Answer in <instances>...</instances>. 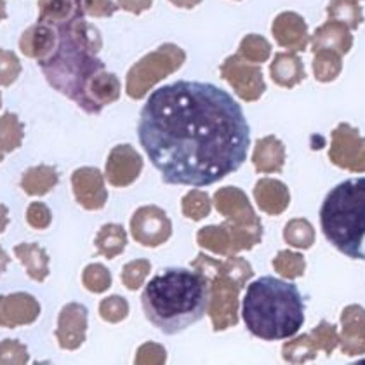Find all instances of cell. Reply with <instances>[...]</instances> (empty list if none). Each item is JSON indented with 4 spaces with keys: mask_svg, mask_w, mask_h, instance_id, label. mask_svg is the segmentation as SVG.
Segmentation results:
<instances>
[{
    "mask_svg": "<svg viewBox=\"0 0 365 365\" xmlns=\"http://www.w3.org/2000/svg\"><path fill=\"white\" fill-rule=\"evenodd\" d=\"M7 225H9V209L0 204V233L6 232Z\"/></svg>",
    "mask_w": 365,
    "mask_h": 365,
    "instance_id": "cell-34",
    "label": "cell"
},
{
    "mask_svg": "<svg viewBox=\"0 0 365 365\" xmlns=\"http://www.w3.org/2000/svg\"><path fill=\"white\" fill-rule=\"evenodd\" d=\"M14 256L21 261L31 280L43 282L49 277V256L38 244H18Z\"/></svg>",
    "mask_w": 365,
    "mask_h": 365,
    "instance_id": "cell-16",
    "label": "cell"
},
{
    "mask_svg": "<svg viewBox=\"0 0 365 365\" xmlns=\"http://www.w3.org/2000/svg\"><path fill=\"white\" fill-rule=\"evenodd\" d=\"M71 190L75 200L86 211H98L106 202V190L103 176L98 169L82 168L71 174Z\"/></svg>",
    "mask_w": 365,
    "mask_h": 365,
    "instance_id": "cell-9",
    "label": "cell"
},
{
    "mask_svg": "<svg viewBox=\"0 0 365 365\" xmlns=\"http://www.w3.org/2000/svg\"><path fill=\"white\" fill-rule=\"evenodd\" d=\"M54 29L58 30L56 51L38 61L49 86L87 113H99L117 101L120 82L96 56L103 43L96 26L78 18Z\"/></svg>",
    "mask_w": 365,
    "mask_h": 365,
    "instance_id": "cell-2",
    "label": "cell"
},
{
    "mask_svg": "<svg viewBox=\"0 0 365 365\" xmlns=\"http://www.w3.org/2000/svg\"><path fill=\"white\" fill-rule=\"evenodd\" d=\"M211 303V287L200 269L168 268L157 273L141 294L148 322L173 336L204 319Z\"/></svg>",
    "mask_w": 365,
    "mask_h": 365,
    "instance_id": "cell-3",
    "label": "cell"
},
{
    "mask_svg": "<svg viewBox=\"0 0 365 365\" xmlns=\"http://www.w3.org/2000/svg\"><path fill=\"white\" fill-rule=\"evenodd\" d=\"M25 138V127L19 122L16 113H4L0 117V150L4 153L16 152L23 145Z\"/></svg>",
    "mask_w": 365,
    "mask_h": 365,
    "instance_id": "cell-19",
    "label": "cell"
},
{
    "mask_svg": "<svg viewBox=\"0 0 365 365\" xmlns=\"http://www.w3.org/2000/svg\"><path fill=\"white\" fill-rule=\"evenodd\" d=\"M150 272V263L146 259H140V261H134V263L127 264L124 268V284L129 289H138L145 280L146 273Z\"/></svg>",
    "mask_w": 365,
    "mask_h": 365,
    "instance_id": "cell-30",
    "label": "cell"
},
{
    "mask_svg": "<svg viewBox=\"0 0 365 365\" xmlns=\"http://www.w3.org/2000/svg\"><path fill=\"white\" fill-rule=\"evenodd\" d=\"M170 233L169 220L157 207H143L133 217L134 239L145 245H158L168 240Z\"/></svg>",
    "mask_w": 365,
    "mask_h": 365,
    "instance_id": "cell-11",
    "label": "cell"
},
{
    "mask_svg": "<svg viewBox=\"0 0 365 365\" xmlns=\"http://www.w3.org/2000/svg\"><path fill=\"white\" fill-rule=\"evenodd\" d=\"M182 63H185V53L180 47L165 43L130 68L127 75V94L133 99L143 98L150 87L176 71Z\"/></svg>",
    "mask_w": 365,
    "mask_h": 365,
    "instance_id": "cell-6",
    "label": "cell"
},
{
    "mask_svg": "<svg viewBox=\"0 0 365 365\" xmlns=\"http://www.w3.org/2000/svg\"><path fill=\"white\" fill-rule=\"evenodd\" d=\"M182 211H185L186 216L190 217H198L205 216V214L209 212V202H207V197L204 195V193L200 192H192L188 197L185 198V202H182Z\"/></svg>",
    "mask_w": 365,
    "mask_h": 365,
    "instance_id": "cell-31",
    "label": "cell"
},
{
    "mask_svg": "<svg viewBox=\"0 0 365 365\" xmlns=\"http://www.w3.org/2000/svg\"><path fill=\"white\" fill-rule=\"evenodd\" d=\"M21 73V63L13 51L0 49V86L9 87L18 81Z\"/></svg>",
    "mask_w": 365,
    "mask_h": 365,
    "instance_id": "cell-25",
    "label": "cell"
},
{
    "mask_svg": "<svg viewBox=\"0 0 365 365\" xmlns=\"http://www.w3.org/2000/svg\"><path fill=\"white\" fill-rule=\"evenodd\" d=\"M9 263H11L9 254H7L6 251H4L2 245H0V275H2V273L6 272L7 267H9Z\"/></svg>",
    "mask_w": 365,
    "mask_h": 365,
    "instance_id": "cell-35",
    "label": "cell"
},
{
    "mask_svg": "<svg viewBox=\"0 0 365 365\" xmlns=\"http://www.w3.org/2000/svg\"><path fill=\"white\" fill-rule=\"evenodd\" d=\"M304 30L307 29H304L303 19L289 13L279 16L273 25V34L280 46L294 47V49H304V43H307V31Z\"/></svg>",
    "mask_w": 365,
    "mask_h": 365,
    "instance_id": "cell-17",
    "label": "cell"
},
{
    "mask_svg": "<svg viewBox=\"0 0 365 365\" xmlns=\"http://www.w3.org/2000/svg\"><path fill=\"white\" fill-rule=\"evenodd\" d=\"M98 252L105 257H115L125 247L124 228L118 225H105L96 237Z\"/></svg>",
    "mask_w": 365,
    "mask_h": 365,
    "instance_id": "cell-21",
    "label": "cell"
},
{
    "mask_svg": "<svg viewBox=\"0 0 365 365\" xmlns=\"http://www.w3.org/2000/svg\"><path fill=\"white\" fill-rule=\"evenodd\" d=\"M26 221L34 230H46L51 226L53 214L43 202H31L26 209Z\"/></svg>",
    "mask_w": 365,
    "mask_h": 365,
    "instance_id": "cell-29",
    "label": "cell"
},
{
    "mask_svg": "<svg viewBox=\"0 0 365 365\" xmlns=\"http://www.w3.org/2000/svg\"><path fill=\"white\" fill-rule=\"evenodd\" d=\"M58 181L59 174L56 168H53V165H35V168L26 169L23 173L19 186H21L26 195L42 197L47 195L58 185Z\"/></svg>",
    "mask_w": 365,
    "mask_h": 365,
    "instance_id": "cell-15",
    "label": "cell"
},
{
    "mask_svg": "<svg viewBox=\"0 0 365 365\" xmlns=\"http://www.w3.org/2000/svg\"><path fill=\"white\" fill-rule=\"evenodd\" d=\"M152 2L153 0H118L122 9L129 11L133 14H141L143 11H146L152 6Z\"/></svg>",
    "mask_w": 365,
    "mask_h": 365,
    "instance_id": "cell-33",
    "label": "cell"
},
{
    "mask_svg": "<svg viewBox=\"0 0 365 365\" xmlns=\"http://www.w3.org/2000/svg\"><path fill=\"white\" fill-rule=\"evenodd\" d=\"M30 362L29 348L18 339L0 341V365H25Z\"/></svg>",
    "mask_w": 365,
    "mask_h": 365,
    "instance_id": "cell-23",
    "label": "cell"
},
{
    "mask_svg": "<svg viewBox=\"0 0 365 365\" xmlns=\"http://www.w3.org/2000/svg\"><path fill=\"white\" fill-rule=\"evenodd\" d=\"M169 2H173L174 6H178V7H186V9H192V7L198 6L202 0H169Z\"/></svg>",
    "mask_w": 365,
    "mask_h": 365,
    "instance_id": "cell-36",
    "label": "cell"
},
{
    "mask_svg": "<svg viewBox=\"0 0 365 365\" xmlns=\"http://www.w3.org/2000/svg\"><path fill=\"white\" fill-rule=\"evenodd\" d=\"M87 332V309L81 303L63 307L58 317L56 339L66 351H75L84 344Z\"/></svg>",
    "mask_w": 365,
    "mask_h": 365,
    "instance_id": "cell-8",
    "label": "cell"
},
{
    "mask_svg": "<svg viewBox=\"0 0 365 365\" xmlns=\"http://www.w3.org/2000/svg\"><path fill=\"white\" fill-rule=\"evenodd\" d=\"M341 71V59L336 54L322 53L315 59V75L319 81H334Z\"/></svg>",
    "mask_w": 365,
    "mask_h": 365,
    "instance_id": "cell-26",
    "label": "cell"
},
{
    "mask_svg": "<svg viewBox=\"0 0 365 365\" xmlns=\"http://www.w3.org/2000/svg\"><path fill=\"white\" fill-rule=\"evenodd\" d=\"M4 155H6V153H4V152H2V150H0V162H2V160H4Z\"/></svg>",
    "mask_w": 365,
    "mask_h": 365,
    "instance_id": "cell-38",
    "label": "cell"
},
{
    "mask_svg": "<svg viewBox=\"0 0 365 365\" xmlns=\"http://www.w3.org/2000/svg\"><path fill=\"white\" fill-rule=\"evenodd\" d=\"M272 77L279 86L292 87L304 78L303 63L291 54H279L272 65Z\"/></svg>",
    "mask_w": 365,
    "mask_h": 365,
    "instance_id": "cell-18",
    "label": "cell"
},
{
    "mask_svg": "<svg viewBox=\"0 0 365 365\" xmlns=\"http://www.w3.org/2000/svg\"><path fill=\"white\" fill-rule=\"evenodd\" d=\"M304 297L296 284L277 277H259L245 291L242 320L254 337L284 341L304 325Z\"/></svg>",
    "mask_w": 365,
    "mask_h": 365,
    "instance_id": "cell-4",
    "label": "cell"
},
{
    "mask_svg": "<svg viewBox=\"0 0 365 365\" xmlns=\"http://www.w3.org/2000/svg\"><path fill=\"white\" fill-rule=\"evenodd\" d=\"M138 138L164 182L204 188L240 169L251 146V127L225 89L178 81L146 99Z\"/></svg>",
    "mask_w": 365,
    "mask_h": 365,
    "instance_id": "cell-1",
    "label": "cell"
},
{
    "mask_svg": "<svg viewBox=\"0 0 365 365\" xmlns=\"http://www.w3.org/2000/svg\"><path fill=\"white\" fill-rule=\"evenodd\" d=\"M320 228L341 254L365 261V178L344 180L325 195Z\"/></svg>",
    "mask_w": 365,
    "mask_h": 365,
    "instance_id": "cell-5",
    "label": "cell"
},
{
    "mask_svg": "<svg viewBox=\"0 0 365 365\" xmlns=\"http://www.w3.org/2000/svg\"><path fill=\"white\" fill-rule=\"evenodd\" d=\"M58 46V30L46 23H37L23 31L19 38V49L26 58L43 61L56 51Z\"/></svg>",
    "mask_w": 365,
    "mask_h": 365,
    "instance_id": "cell-12",
    "label": "cell"
},
{
    "mask_svg": "<svg viewBox=\"0 0 365 365\" xmlns=\"http://www.w3.org/2000/svg\"><path fill=\"white\" fill-rule=\"evenodd\" d=\"M84 4V13L93 16V18H110L117 6L112 0H82Z\"/></svg>",
    "mask_w": 365,
    "mask_h": 365,
    "instance_id": "cell-32",
    "label": "cell"
},
{
    "mask_svg": "<svg viewBox=\"0 0 365 365\" xmlns=\"http://www.w3.org/2000/svg\"><path fill=\"white\" fill-rule=\"evenodd\" d=\"M221 75L245 101H254V99L263 94L264 86L261 71L257 68H251V66H245L237 56L226 59L225 65L221 66Z\"/></svg>",
    "mask_w": 365,
    "mask_h": 365,
    "instance_id": "cell-10",
    "label": "cell"
},
{
    "mask_svg": "<svg viewBox=\"0 0 365 365\" xmlns=\"http://www.w3.org/2000/svg\"><path fill=\"white\" fill-rule=\"evenodd\" d=\"M0 106H2V94H0Z\"/></svg>",
    "mask_w": 365,
    "mask_h": 365,
    "instance_id": "cell-39",
    "label": "cell"
},
{
    "mask_svg": "<svg viewBox=\"0 0 365 365\" xmlns=\"http://www.w3.org/2000/svg\"><path fill=\"white\" fill-rule=\"evenodd\" d=\"M84 16L82 0H38V23L63 26Z\"/></svg>",
    "mask_w": 365,
    "mask_h": 365,
    "instance_id": "cell-14",
    "label": "cell"
},
{
    "mask_svg": "<svg viewBox=\"0 0 365 365\" xmlns=\"http://www.w3.org/2000/svg\"><path fill=\"white\" fill-rule=\"evenodd\" d=\"M329 14H331L332 18L344 21L353 30H355L364 19L362 9H360V6L355 0H332L331 6H329Z\"/></svg>",
    "mask_w": 365,
    "mask_h": 365,
    "instance_id": "cell-22",
    "label": "cell"
},
{
    "mask_svg": "<svg viewBox=\"0 0 365 365\" xmlns=\"http://www.w3.org/2000/svg\"><path fill=\"white\" fill-rule=\"evenodd\" d=\"M99 315L106 320V322H120L127 315V303L125 299L118 296H112L108 299H103L99 304Z\"/></svg>",
    "mask_w": 365,
    "mask_h": 365,
    "instance_id": "cell-28",
    "label": "cell"
},
{
    "mask_svg": "<svg viewBox=\"0 0 365 365\" xmlns=\"http://www.w3.org/2000/svg\"><path fill=\"white\" fill-rule=\"evenodd\" d=\"M353 38L344 26L336 25V23H329L324 25L322 29L317 31L315 35V49L324 46H332L339 51L341 54H346L351 49Z\"/></svg>",
    "mask_w": 365,
    "mask_h": 365,
    "instance_id": "cell-20",
    "label": "cell"
},
{
    "mask_svg": "<svg viewBox=\"0 0 365 365\" xmlns=\"http://www.w3.org/2000/svg\"><path fill=\"white\" fill-rule=\"evenodd\" d=\"M141 169L140 155L130 146H117L110 153L106 164V176L113 186H125L136 180Z\"/></svg>",
    "mask_w": 365,
    "mask_h": 365,
    "instance_id": "cell-13",
    "label": "cell"
},
{
    "mask_svg": "<svg viewBox=\"0 0 365 365\" xmlns=\"http://www.w3.org/2000/svg\"><path fill=\"white\" fill-rule=\"evenodd\" d=\"M41 303L26 292L0 296V327L16 329L37 322Z\"/></svg>",
    "mask_w": 365,
    "mask_h": 365,
    "instance_id": "cell-7",
    "label": "cell"
},
{
    "mask_svg": "<svg viewBox=\"0 0 365 365\" xmlns=\"http://www.w3.org/2000/svg\"><path fill=\"white\" fill-rule=\"evenodd\" d=\"M240 54H244L247 59H252V61H264L269 54V46L263 37L249 35L242 41Z\"/></svg>",
    "mask_w": 365,
    "mask_h": 365,
    "instance_id": "cell-27",
    "label": "cell"
},
{
    "mask_svg": "<svg viewBox=\"0 0 365 365\" xmlns=\"http://www.w3.org/2000/svg\"><path fill=\"white\" fill-rule=\"evenodd\" d=\"M7 18V13H6V0H0V21H4V19Z\"/></svg>",
    "mask_w": 365,
    "mask_h": 365,
    "instance_id": "cell-37",
    "label": "cell"
},
{
    "mask_svg": "<svg viewBox=\"0 0 365 365\" xmlns=\"http://www.w3.org/2000/svg\"><path fill=\"white\" fill-rule=\"evenodd\" d=\"M82 284L91 292H105L112 284L110 272L103 264H89L82 273Z\"/></svg>",
    "mask_w": 365,
    "mask_h": 365,
    "instance_id": "cell-24",
    "label": "cell"
}]
</instances>
